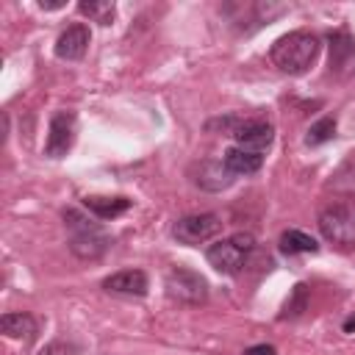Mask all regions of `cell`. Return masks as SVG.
I'll use <instances>...</instances> for the list:
<instances>
[{
  "instance_id": "cell-11",
  "label": "cell",
  "mask_w": 355,
  "mask_h": 355,
  "mask_svg": "<svg viewBox=\"0 0 355 355\" xmlns=\"http://www.w3.org/2000/svg\"><path fill=\"white\" fill-rule=\"evenodd\" d=\"M103 288L111 294H125V297H144L150 283H147V275L141 269H122V272L108 275L103 280Z\"/></svg>"
},
{
  "instance_id": "cell-16",
  "label": "cell",
  "mask_w": 355,
  "mask_h": 355,
  "mask_svg": "<svg viewBox=\"0 0 355 355\" xmlns=\"http://www.w3.org/2000/svg\"><path fill=\"white\" fill-rule=\"evenodd\" d=\"M280 250H283L286 255H300V252H316L319 244H316V239H313L311 233L291 227V230H283V236H280Z\"/></svg>"
},
{
  "instance_id": "cell-6",
  "label": "cell",
  "mask_w": 355,
  "mask_h": 355,
  "mask_svg": "<svg viewBox=\"0 0 355 355\" xmlns=\"http://www.w3.org/2000/svg\"><path fill=\"white\" fill-rule=\"evenodd\" d=\"M222 230V219L216 214H189V216H180L175 225H172V236L180 241V244H202L208 239H214L216 233Z\"/></svg>"
},
{
  "instance_id": "cell-10",
  "label": "cell",
  "mask_w": 355,
  "mask_h": 355,
  "mask_svg": "<svg viewBox=\"0 0 355 355\" xmlns=\"http://www.w3.org/2000/svg\"><path fill=\"white\" fill-rule=\"evenodd\" d=\"M89 42H92L89 28L83 22H75L67 31H61V36L55 39V55L64 58V61H78V58L86 55Z\"/></svg>"
},
{
  "instance_id": "cell-14",
  "label": "cell",
  "mask_w": 355,
  "mask_h": 355,
  "mask_svg": "<svg viewBox=\"0 0 355 355\" xmlns=\"http://www.w3.org/2000/svg\"><path fill=\"white\" fill-rule=\"evenodd\" d=\"M222 161H225V166L233 175H252V172L261 169L263 155L261 153H252V150H244V147H230Z\"/></svg>"
},
{
  "instance_id": "cell-15",
  "label": "cell",
  "mask_w": 355,
  "mask_h": 355,
  "mask_svg": "<svg viewBox=\"0 0 355 355\" xmlns=\"http://www.w3.org/2000/svg\"><path fill=\"white\" fill-rule=\"evenodd\" d=\"M83 205L97 219H114V216H119V214H125L130 208V200L128 197H100V194H92V197H83Z\"/></svg>"
},
{
  "instance_id": "cell-3",
  "label": "cell",
  "mask_w": 355,
  "mask_h": 355,
  "mask_svg": "<svg viewBox=\"0 0 355 355\" xmlns=\"http://www.w3.org/2000/svg\"><path fill=\"white\" fill-rule=\"evenodd\" d=\"M252 247H255L252 233H233L230 239H222V241L211 244L205 250V258H208V263L216 272H222V275H239L241 266L247 263V255L252 252Z\"/></svg>"
},
{
  "instance_id": "cell-19",
  "label": "cell",
  "mask_w": 355,
  "mask_h": 355,
  "mask_svg": "<svg viewBox=\"0 0 355 355\" xmlns=\"http://www.w3.org/2000/svg\"><path fill=\"white\" fill-rule=\"evenodd\" d=\"M333 136H336V119H333V116H322V119H316V122L308 128V133H305V144L316 147V144L330 141Z\"/></svg>"
},
{
  "instance_id": "cell-7",
  "label": "cell",
  "mask_w": 355,
  "mask_h": 355,
  "mask_svg": "<svg viewBox=\"0 0 355 355\" xmlns=\"http://www.w3.org/2000/svg\"><path fill=\"white\" fill-rule=\"evenodd\" d=\"M75 141V114L72 111H58L50 119L47 128V141H44V155L50 158H64Z\"/></svg>"
},
{
  "instance_id": "cell-20",
  "label": "cell",
  "mask_w": 355,
  "mask_h": 355,
  "mask_svg": "<svg viewBox=\"0 0 355 355\" xmlns=\"http://www.w3.org/2000/svg\"><path fill=\"white\" fill-rule=\"evenodd\" d=\"M39 355H75V347L67 341H50Z\"/></svg>"
},
{
  "instance_id": "cell-21",
  "label": "cell",
  "mask_w": 355,
  "mask_h": 355,
  "mask_svg": "<svg viewBox=\"0 0 355 355\" xmlns=\"http://www.w3.org/2000/svg\"><path fill=\"white\" fill-rule=\"evenodd\" d=\"M244 355H275V347L272 344H255V347H247Z\"/></svg>"
},
{
  "instance_id": "cell-23",
  "label": "cell",
  "mask_w": 355,
  "mask_h": 355,
  "mask_svg": "<svg viewBox=\"0 0 355 355\" xmlns=\"http://www.w3.org/2000/svg\"><path fill=\"white\" fill-rule=\"evenodd\" d=\"M344 333H355V316H349V319L344 322Z\"/></svg>"
},
{
  "instance_id": "cell-2",
  "label": "cell",
  "mask_w": 355,
  "mask_h": 355,
  "mask_svg": "<svg viewBox=\"0 0 355 355\" xmlns=\"http://www.w3.org/2000/svg\"><path fill=\"white\" fill-rule=\"evenodd\" d=\"M61 216H64V225L69 230V250L80 261H97L111 247L108 233L97 222H92L89 216H83L78 208H67Z\"/></svg>"
},
{
  "instance_id": "cell-8",
  "label": "cell",
  "mask_w": 355,
  "mask_h": 355,
  "mask_svg": "<svg viewBox=\"0 0 355 355\" xmlns=\"http://www.w3.org/2000/svg\"><path fill=\"white\" fill-rule=\"evenodd\" d=\"M327 42H330V61H327L330 72L341 80L355 75V39L344 31H336L327 36Z\"/></svg>"
},
{
  "instance_id": "cell-1",
  "label": "cell",
  "mask_w": 355,
  "mask_h": 355,
  "mask_svg": "<svg viewBox=\"0 0 355 355\" xmlns=\"http://www.w3.org/2000/svg\"><path fill=\"white\" fill-rule=\"evenodd\" d=\"M319 55V39L308 31H291V33H283L272 50H269V58L272 64L286 72V75H302L308 72V67L316 61Z\"/></svg>"
},
{
  "instance_id": "cell-22",
  "label": "cell",
  "mask_w": 355,
  "mask_h": 355,
  "mask_svg": "<svg viewBox=\"0 0 355 355\" xmlns=\"http://www.w3.org/2000/svg\"><path fill=\"white\" fill-rule=\"evenodd\" d=\"M39 8L42 11H55V8H64V0H42Z\"/></svg>"
},
{
  "instance_id": "cell-9",
  "label": "cell",
  "mask_w": 355,
  "mask_h": 355,
  "mask_svg": "<svg viewBox=\"0 0 355 355\" xmlns=\"http://www.w3.org/2000/svg\"><path fill=\"white\" fill-rule=\"evenodd\" d=\"M233 139H236V147H244V150H252V153H263V150H269V144L275 139V128L269 122H263V119H247V122L236 125Z\"/></svg>"
},
{
  "instance_id": "cell-17",
  "label": "cell",
  "mask_w": 355,
  "mask_h": 355,
  "mask_svg": "<svg viewBox=\"0 0 355 355\" xmlns=\"http://www.w3.org/2000/svg\"><path fill=\"white\" fill-rule=\"evenodd\" d=\"M308 297H311V288H308L305 283H297L294 291H291V297L286 300V305H283V311H280V319H294V316H300V313L308 308Z\"/></svg>"
},
{
  "instance_id": "cell-4",
  "label": "cell",
  "mask_w": 355,
  "mask_h": 355,
  "mask_svg": "<svg viewBox=\"0 0 355 355\" xmlns=\"http://www.w3.org/2000/svg\"><path fill=\"white\" fill-rule=\"evenodd\" d=\"M166 294L175 300V302H183V305H202L208 300V283L200 272L189 269V266H172L166 272Z\"/></svg>"
},
{
  "instance_id": "cell-13",
  "label": "cell",
  "mask_w": 355,
  "mask_h": 355,
  "mask_svg": "<svg viewBox=\"0 0 355 355\" xmlns=\"http://www.w3.org/2000/svg\"><path fill=\"white\" fill-rule=\"evenodd\" d=\"M233 183V172L225 166V161H202L197 172V186L208 191H222Z\"/></svg>"
},
{
  "instance_id": "cell-5",
  "label": "cell",
  "mask_w": 355,
  "mask_h": 355,
  "mask_svg": "<svg viewBox=\"0 0 355 355\" xmlns=\"http://www.w3.org/2000/svg\"><path fill=\"white\" fill-rule=\"evenodd\" d=\"M319 230L338 247H355V214L347 205H327L319 214Z\"/></svg>"
},
{
  "instance_id": "cell-18",
  "label": "cell",
  "mask_w": 355,
  "mask_h": 355,
  "mask_svg": "<svg viewBox=\"0 0 355 355\" xmlns=\"http://www.w3.org/2000/svg\"><path fill=\"white\" fill-rule=\"evenodd\" d=\"M78 11L100 25H111L114 19V3H97V0H80L78 3Z\"/></svg>"
},
{
  "instance_id": "cell-12",
  "label": "cell",
  "mask_w": 355,
  "mask_h": 355,
  "mask_svg": "<svg viewBox=\"0 0 355 355\" xmlns=\"http://www.w3.org/2000/svg\"><path fill=\"white\" fill-rule=\"evenodd\" d=\"M0 327L8 338H22V341H33L36 333H39V322L25 313V311H11V313H3L0 319Z\"/></svg>"
}]
</instances>
